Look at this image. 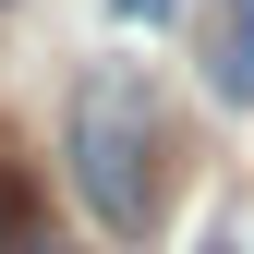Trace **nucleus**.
I'll list each match as a JSON object with an SVG mask.
<instances>
[{"label": "nucleus", "instance_id": "4", "mask_svg": "<svg viewBox=\"0 0 254 254\" xmlns=\"http://www.w3.org/2000/svg\"><path fill=\"white\" fill-rule=\"evenodd\" d=\"M121 12H145V24H170V12H182V0H121Z\"/></svg>", "mask_w": 254, "mask_h": 254}, {"label": "nucleus", "instance_id": "3", "mask_svg": "<svg viewBox=\"0 0 254 254\" xmlns=\"http://www.w3.org/2000/svg\"><path fill=\"white\" fill-rule=\"evenodd\" d=\"M24 230H37V194H24V170H12V157H0V254H12Z\"/></svg>", "mask_w": 254, "mask_h": 254}, {"label": "nucleus", "instance_id": "5", "mask_svg": "<svg viewBox=\"0 0 254 254\" xmlns=\"http://www.w3.org/2000/svg\"><path fill=\"white\" fill-rule=\"evenodd\" d=\"M12 254H61V242H37V230H24V242H12Z\"/></svg>", "mask_w": 254, "mask_h": 254}, {"label": "nucleus", "instance_id": "2", "mask_svg": "<svg viewBox=\"0 0 254 254\" xmlns=\"http://www.w3.org/2000/svg\"><path fill=\"white\" fill-rule=\"evenodd\" d=\"M206 85L230 109H254V0H218V24H206Z\"/></svg>", "mask_w": 254, "mask_h": 254}, {"label": "nucleus", "instance_id": "6", "mask_svg": "<svg viewBox=\"0 0 254 254\" xmlns=\"http://www.w3.org/2000/svg\"><path fill=\"white\" fill-rule=\"evenodd\" d=\"M206 254H242V242H206Z\"/></svg>", "mask_w": 254, "mask_h": 254}, {"label": "nucleus", "instance_id": "1", "mask_svg": "<svg viewBox=\"0 0 254 254\" xmlns=\"http://www.w3.org/2000/svg\"><path fill=\"white\" fill-rule=\"evenodd\" d=\"M61 157H73V194L109 242H145V218L170 206V121H157V85L133 61H97L73 85V121H61Z\"/></svg>", "mask_w": 254, "mask_h": 254}]
</instances>
